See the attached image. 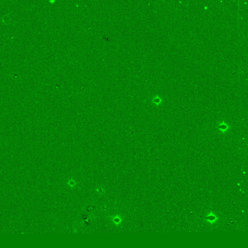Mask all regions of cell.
Returning <instances> with one entry per match:
<instances>
[{
  "mask_svg": "<svg viewBox=\"0 0 248 248\" xmlns=\"http://www.w3.org/2000/svg\"><path fill=\"white\" fill-rule=\"evenodd\" d=\"M219 219V217L211 211L206 215L204 218V221L206 223L212 225L218 222Z\"/></svg>",
  "mask_w": 248,
  "mask_h": 248,
  "instance_id": "1",
  "label": "cell"
}]
</instances>
